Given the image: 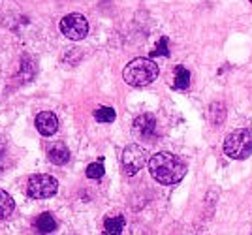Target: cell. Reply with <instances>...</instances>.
Masks as SVG:
<instances>
[{
    "mask_svg": "<svg viewBox=\"0 0 252 235\" xmlns=\"http://www.w3.org/2000/svg\"><path fill=\"white\" fill-rule=\"evenodd\" d=\"M123 77L130 87H147L158 77V66L153 59H134L123 70Z\"/></svg>",
    "mask_w": 252,
    "mask_h": 235,
    "instance_id": "2",
    "label": "cell"
},
{
    "mask_svg": "<svg viewBox=\"0 0 252 235\" xmlns=\"http://www.w3.org/2000/svg\"><path fill=\"white\" fill-rule=\"evenodd\" d=\"M149 171L160 184H175L187 175V164L171 152H157L149 160Z\"/></svg>",
    "mask_w": 252,
    "mask_h": 235,
    "instance_id": "1",
    "label": "cell"
},
{
    "mask_svg": "<svg viewBox=\"0 0 252 235\" xmlns=\"http://www.w3.org/2000/svg\"><path fill=\"white\" fill-rule=\"evenodd\" d=\"M224 118H226V109L222 104H213L211 106V120H213V124H220L224 122Z\"/></svg>",
    "mask_w": 252,
    "mask_h": 235,
    "instance_id": "16",
    "label": "cell"
},
{
    "mask_svg": "<svg viewBox=\"0 0 252 235\" xmlns=\"http://www.w3.org/2000/svg\"><path fill=\"white\" fill-rule=\"evenodd\" d=\"M57 190H59V181L51 175H45V173H36L27 182V194L34 200L53 198Z\"/></svg>",
    "mask_w": 252,
    "mask_h": 235,
    "instance_id": "4",
    "label": "cell"
},
{
    "mask_svg": "<svg viewBox=\"0 0 252 235\" xmlns=\"http://www.w3.org/2000/svg\"><path fill=\"white\" fill-rule=\"evenodd\" d=\"M168 57L169 55V49H168V38H160L157 43V47L153 49V53H151V57Z\"/></svg>",
    "mask_w": 252,
    "mask_h": 235,
    "instance_id": "17",
    "label": "cell"
},
{
    "mask_svg": "<svg viewBox=\"0 0 252 235\" xmlns=\"http://www.w3.org/2000/svg\"><path fill=\"white\" fill-rule=\"evenodd\" d=\"M125 216L123 214H115V216H107L104 222L105 235H121L125 230Z\"/></svg>",
    "mask_w": 252,
    "mask_h": 235,
    "instance_id": "11",
    "label": "cell"
},
{
    "mask_svg": "<svg viewBox=\"0 0 252 235\" xmlns=\"http://www.w3.org/2000/svg\"><path fill=\"white\" fill-rule=\"evenodd\" d=\"M4 156H6V139L0 136V173L4 170Z\"/></svg>",
    "mask_w": 252,
    "mask_h": 235,
    "instance_id": "18",
    "label": "cell"
},
{
    "mask_svg": "<svg viewBox=\"0 0 252 235\" xmlns=\"http://www.w3.org/2000/svg\"><path fill=\"white\" fill-rule=\"evenodd\" d=\"M145 164H147V152L143 147L132 143L123 150V168L126 175H136L141 168H145Z\"/></svg>",
    "mask_w": 252,
    "mask_h": 235,
    "instance_id": "6",
    "label": "cell"
},
{
    "mask_svg": "<svg viewBox=\"0 0 252 235\" xmlns=\"http://www.w3.org/2000/svg\"><path fill=\"white\" fill-rule=\"evenodd\" d=\"M104 160L100 158L98 162H93V164H89V168H87V177L89 179H102L104 177Z\"/></svg>",
    "mask_w": 252,
    "mask_h": 235,
    "instance_id": "15",
    "label": "cell"
},
{
    "mask_svg": "<svg viewBox=\"0 0 252 235\" xmlns=\"http://www.w3.org/2000/svg\"><path fill=\"white\" fill-rule=\"evenodd\" d=\"M13 209H15V202H13V198H11L6 190H2V188H0V220L8 218V216L13 213Z\"/></svg>",
    "mask_w": 252,
    "mask_h": 235,
    "instance_id": "12",
    "label": "cell"
},
{
    "mask_svg": "<svg viewBox=\"0 0 252 235\" xmlns=\"http://www.w3.org/2000/svg\"><path fill=\"white\" fill-rule=\"evenodd\" d=\"M190 85V72L185 68V66L179 64L175 68V79H173V88H177V90H185V88H189Z\"/></svg>",
    "mask_w": 252,
    "mask_h": 235,
    "instance_id": "13",
    "label": "cell"
},
{
    "mask_svg": "<svg viewBox=\"0 0 252 235\" xmlns=\"http://www.w3.org/2000/svg\"><path fill=\"white\" fill-rule=\"evenodd\" d=\"M224 152L233 160H245L252 152V134L249 130H235L224 139Z\"/></svg>",
    "mask_w": 252,
    "mask_h": 235,
    "instance_id": "3",
    "label": "cell"
},
{
    "mask_svg": "<svg viewBox=\"0 0 252 235\" xmlns=\"http://www.w3.org/2000/svg\"><path fill=\"white\" fill-rule=\"evenodd\" d=\"M36 128L42 136H53L59 128V118L53 111H42L36 115Z\"/></svg>",
    "mask_w": 252,
    "mask_h": 235,
    "instance_id": "8",
    "label": "cell"
},
{
    "mask_svg": "<svg viewBox=\"0 0 252 235\" xmlns=\"http://www.w3.org/2000/svg\"><path fill=\"white\" fill-rule=\"evenodd\" d=\"M61 32L68 38V40H74L79 42L83 40L85 36L89 34V21L85 19L81 13H70L61 19Z\"/></svg>",
    "mask_w": 252,
    "mask_h": 235,
    "instance_id": "5",
    "label": "cell"
},
{
    "mask_svg": "<svg viewBox=\"0 0 252 235\" xmlns=\"http://www.w3.org/2000/svg\"><path fill=\"white\" fill-rule=\"evenodd\" d=\"M34 228L40 232V234H51L57 230V220L51 213H42L36 220H34Z\"/></svg>",
    "mask_w": 252,
    "mask_h": 235,
    "instance_id": "10",
    "label": "cell"
},
{
    "mask_svg": "<svg viewBox=\"0 0 252 235\" xmlns=\"http://www.w3.org/2000/svg\"><path fill=\"white\" fill-rule=\"evenodd\" d=\"M134 134L141 139H155L157 138V118L151 113H143L134 120Z\"/></svg>",
    "mask_w": 252,
    "mask_h": 235,
    "instance_id": "7",
    "label": "cell"
},
{
    "mask_svg": "<svg viewBox=\"0 0 252 235\" xmlns=\"http://www.w3.org/2000/svg\"><path fill=\"white\" fill-rule=\"evenodd\" d=\"M47 156H49V160L55 164V166H64L66 162L70 160V150L68 147L64 145V143H55L49 147V152H47Z\"/></svg>",
    "mask_w": 252,
    "mask_h": 235,
    "instance_id": "9",
    "label": "cell"
},
{
    "mask_svg": "<svg viewBox=\"0 0 252 235\" xmlns=\"http://www.w3.org/2000/svg\"><path fill=\"white\" fill-rule=\"evenodd\" d=\"M251 2H252V0H251Z\"/></svg>",
    "mask_w": 252,
    "mask_h": 235,
    "instance_id": "19",
    "label": "cell"
},
{
    "mask_svg": "<svg viewBox=\"0 0 252 235\" xmlns=\"http://www.w3.org/2000/svg\"><path fill=\"white\" fill-rule=\"evenodd\" d=\"M117 117V113H115V109L113 107H98L94 111V118L98 120V122H113Z\"/></svg>",
    "mask_w": 252,
    "mask_h": 235,
    "instance_id": "14",
    "label": "cell"
}]
</instances>
